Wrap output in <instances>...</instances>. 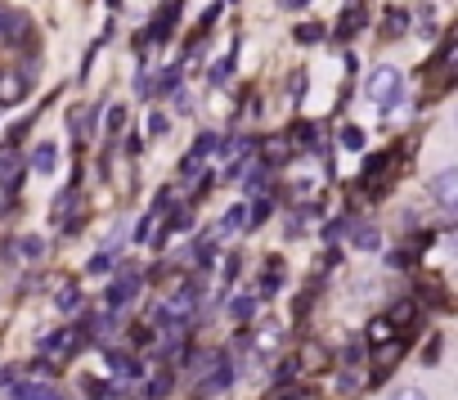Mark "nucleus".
I'll return each instance as SVG.
<instances>
[{
	"instance_id": "nucleus-31",
	"label": "nucleus",
	"mask_w": 458,
	"mask_h": 400,
	"mask_svg": "<svg viewBox=\"0 0 458 400\" xmlns=\"http://www.w3.org/2000/svg\"><path fill=\"white\" fill-rule=\"evenodd\" d=\"M175 81H180V68H166V72H162V90H171Z\"/></svg>"
},
{
	"instance_id": "nucleus-29",
	"label": "nucleus",
	"mask_w": 458,
	"mask_h": 400,
	"mask_svg": "<svg viewBox=\"0 0 458 400\" xmlns=\"http://www.w3.org/2000/svg\"><path fill=\"white\" fill-rule=\"evenodd\" d=\"M386 23H391L386 32H404V14H400V10H391V14H386Z\"/></svg>"
},
{
	"instance_id": "nucleus-25",
	"label": "nucleus",
	"mask_w": 458,
	"mask_h": 400,
	"mask_svg": "<svg viewBox=\"0 0 458 400\" xmlns=\"http://www.w3.org/2000/svg\"><path fill=\"white\" fill-rule=\"evenodd\" d=\"M95 400H122V396H117L113 382H99V387H95Z\"/></svg>"
},
{
	"instance_id": "nucleus-17",
	"label": "nucleus",
	"mask_w": 458,
	"mask_h": 400,
	"mask_svg": "<svg viewBox=\"0 0 458 400\" xmlns=\"http://www.w3.org/2000/svg\"><path fill=\"white\" fill-rule=\"evenodd\" d=\"M46 252V243L41 239H19V257H28V261H37Z\"/></svg>"
},
{
	"instance_id": "nucleus-18",
	"label": "nucleus",
	"mask_w": 458,
	"mask_h": 400,
	"mask_svg": "<svg viewBox=\"0 0 458 400\" xmlns=\"http://www.w3.org/2000/svg\"><path fill=\"white\" fill-rule=\"evenodd\" d=\"M86 328H90L95 337H108V333H113V315H95V319H86Z\"/></svg>"
},
{
	"instance_id": "nucleus-14",
	"label": "nucleus",
	"mask_w": 458,
	"mask_h": 400,
	"mask_svg": "<svg viewBox=\"0 0 458 400\" xmlns=\"http://www.w3.org/2000/svg\"><path fill=\"white\" fill-rule=\"evenodd\" d=\"M413 315H418V306H413V302H395L391 324H395V328H409V324H413Z\"/></svg>"
},
{
	"instance_id": "nucleus-22",
	"label": "nucleus",
	"mask_w": 458,
	"mask_h": 400,
	"mask_svg": "<svg viewBox=\"0 0 458 400\" xmlns=\"http://www.w3.org/2000/svg\"><path fill=\"white\" fill-rule=\"evenodd\" d=\"M391 400H427V391H422V387H395Z\"/></svg>"
},
{
	"instance_id": "nucleus-19",
	"label": "nucleus",
	"mask_w": 458,
	"mask_h": 400,
	"mask_svg": "<svg viewBox=\"0 0 458 400\" xmlns=\"http://www.w3.org/2000/svg\"><path fill=\"white\" fill-rule=\"evenodd\" d=\"M166 391H171V373H157V378L148 382V400H162Z\"/></svg>"
},
{
	"instance_id": "nucleus-24",
	"label": "nucleus",
	"mask_w": 458,
	"mask_h": 400,
	"mask_svg": "<svg viewBox=\"0 0 458 400\" xmlns=\"http://www.w3.org/2000/svg\"><path fill=\"white\" fill-rule=\"evenodd\" d=\"M360 355H364V342H351V346L342 351V360H346V364H360Z\"/></svg>"
},
{
	"instance_id": "nucleus-8",
	"label": "nucleus",
	"mask_w": 458,
	"mask_h": 400,
	"mask_svg": "<svg viewBox=\"0 0 458 400\" xmlns=\"http://www.w3.org/2000/svg\"><path fill=\"white\" fill-rule=\"evenodd\" d=\"M55 157H59V149H55L50 140L37 144V149H32V171H37V175H50V171H55Z\"/></svg>"
},
{
	"instance_id": "nucleus-7",
	"label": "nucleus",
	"mask_w": 458,
	"mask_h": 400,
	"mask_svg": "<svg viewBox=\"0 0 458 400\" xmlns=\"http://www.w3.org/2000/svg\"><path fill=\"white\" fill-rule=\"evenodd\" d=\"M14 400H64L59 387H46V382H23L14 387Z\"/></svg>"
},
{
	"instance_id": "nucleus-3",
	"label": "nucleus",
	"mask_w": 458,
	"mask_h": 400,
	"mask_svg": "<svg viewBox=\"0 0 458 400\" xmlns=\"http://www.w3.org/2000/svg\"><path fill=\"white\" fill-rule=\"evenodd\" d=\"M427 189H431V198H436L440 212H454V208H458V171H436Z\"/></svg>"
},
{
	"instance_id": "nucleus-26",
	"label": "nucleus",
	"mask_w": 458,
	"mask_h": 400,
	"mask_svg": "<svg viewBox=\"0 0 458 400\" xmlns=\"http://www.w3.org/2000/svg\"><path fill=\"white\" fill-rule=\"evenodd\" d=\"M360 19H364V14H360V5H355V10H346V19H342V28H346V32H355V28H360Z\"/></svg>"
},
{
	"instance_id": "nucleus-20",
	"label": "nucleus",
	"mask_w": 458,
	"mask_h": 400,
	"mask_svg": "<svg viewBox=\"0 0 458 400\" xmlns=\"http://www.w3.org/2000/svg\"><path fill=\"white\" fill-rule=\"evenodd\" d=\"M243 226H248V208L239 203L234 212H229V217H225V226H220V230H243Z\"/></svg>"
},
{
	"instance_id": "nucleus-11",
	"label": "nucleus",
	"mask_w": 458,
	"mask_h": 400,
	"mask_svg": "<svg viewBox=\"0 0 458 400\" xmlns=\"http://www.w3.org/2000/svg\"><path fill=\"white\" fill-rule=\"evenodd\" d=\"M229 315H234L239 324H248L257 315V297H234V302H229Z\"/></svg>"
},
{
	"instance_id": "nucleus-32",
	"label": "nucleus",
	"mask_w": 458,
	"mask_h": 400,
	"mask_svg": "<svg viewBox=\"0 0 458 400\" xmlns=\"http://www.w3.org/2000/svg\"><path fill=\"white\" fill-rule=\"evenodd\" d=\"M148 234H153V217H144V221H140V230H135V239H140V243H144V239H148Z\"/></svg>"
},
{
	"instance_id": "nucleus-34",
	"label": "nucleus",
	"mask_w": 458,
	"mask_h": 400,
	"mask_svg": "<svg viewBox=\"0 0 458 400\" xmlns=\"http://www.w3.org/2000/svg\"><path fill=\"white\" fill-rule=\"evenodd\" d=\"M175 108H180V113H189V108H193V99H189L184 90H175Z\"/></svg>"
},
{
	"instance_id": "nucleus-23",
	"label": "nucleus",
	"mask_w": 458,
	"mask_h": 400,
	"mask_svg": "<svg viewBox=\"0 0 458 400\" xmlns=\"http://www.w3.org/2000/svg\"><path fill=\"white\" fill-rule=\"evenodd\" d=\"M77 306H81V293H77V288L59 293V311H77Z\"/></svg>"
},
{
	"instance_id": "nucleus-21",
	"label": "nucleus",
	"mask_w": 458,
	"mask_h": 400,
	"mask_svg": "<svg viewBox=\"0 0 458 400\" xmlns=\"http://www.w3.org/2000/svg\"><path fill=\"white\" fill-rule=\"evenodd\" d=\"M279 284H284V266H270V270H266V279H261V293H275Z\"/></svg>"
},
{
	"instance_id": "nucleus-1",
	"label": "nucleus",
	"mask_w": 458,
	"mask_h": 400,
	"mask_svg": "<svg viewBox=\"0 0 458 400\" xmlns=\"http://www.w3.org/2000/svg\"><path fill=\"white\" fill-rule=\"evenodd\" d=\"M364 95H369V104H377L382 113H391V108L404 99V77H400V68H391V64L373 68V77L364 81Z\"/></svg>"
},
{
	"instance_id": "nucleus-4",
	"label": "nucleus",
	"mask_w": 458,
	"mask_h": 400,
	"mask_svg": "<svg viewBox=\"0 0 458 400\" xmlns=\"http://www.w3.org/2000/svg\"><path fill=\"white\" fill-rule=\"evenodd\" d=\"M229 382H234V364H229L225 355H216L211 369H207V378H202V387H207V391H225Z\"/></svg>"
},
{
	"instance_id": "nucleus-6",
	"label": "nucleus",
	"mask_w": 458,
	"mask_h": 400,
	"mask_svg": "<svg viewBox=\"0 0 458 400\" xmlns=\"http://www.w3.org/2000/svg\"><path fill=\"white\" fill-rule=\"evenodd\" d=\"M72 346H81V328H68V333H55L41 342V351H50V355H72Z\"/></svg>"
},
{
	"instance_id": "nucleus-12",
	"label": "nucleus",
	"mask_w": 458,
	"mask_h": 400,
	"mask_svg": "<svg viewBox=\"0 0 458 400\" xmlns=\"http://www.w3.org/2000/svg\"><path fill=\"white\" fill-rule=\"evenodd\" d=\"M337 144L351 149V153H360V149H364V131H360V126H342V131H337Z\"/></svg>"
},
{
	"instance_id": "nucleus-9",
	"label": "nucleus",
	"mask_w": 458,
	"mask_h": 400,
	"mask_svg": "<svg viewBox=\"0 0 458 400\" xmlns=\"http://www.w3.org/2000/svg\"><path fill=\"white\" fill-rule=\"evenodd\" d=\"M23 90H28V81H23V77H0V104H19V99H23Z\"/></svg>"
},
{
	"instance_id": "nucleus-35",
	"label": "nucleus",
	"mask_w": 458,
	"mask_h": 400,
	"mask_svg": "<svg viewBox=\"0 0 458 400\" xmlns=\"http://www.w3.org/2000/svg\"><path fill=\"white\" fill-rule=\"evenodd\" d=\"M284 5H288V10H297V5H306V0H284Z\"/></svg>"
},
{
	"instance_id": "nucleus-2",
	"label": "nucleus",
	"mask_w": 458,
	"mask_h": 400,
	"mask_svg": "<svg viewBox=\"0 0 458 400\" xmlns=\"http://www.w3.org/2000/svg\"><path fill=\"white\" fill-rule=\"evenodd\" d=\"M135 293H140V275H135V270H122V275L104 288V306H108V311H122V306L135 302Z\"/></svg>"
},
{
	"instance_id": "nucleus-10",
	"label": "nucleus",
	"mask_w": 458,
	"mask_h": 400,
	"mask_svg": "<svg viewBox=\"0 0 458 400\" xmlns=\"http://www.w3.org/2000/svg\"><path fill=\"white\" fill-rule=\"evenodd\" d=\"M108 369H113V373H126V378H140V373H144V364H140V360H126L122 351H108Z\"/></svg>"
},
{
	"instance_id": "nucleus-27",
	"label": "nucleus",
	"mask_w": 458,
	"mask_h": 400,
	"mask_svg": "<svg viewBox=\"0 0 458 400\" xmlns=\"http://www.w3.org/2000/svg\"><path fill=\"white\" fill-rule=\"evenodd\" d=\"M297 41L310 46V41H324V32H319V28H297Z\"/></svg>"
},
{
	"instance_id": "nucleus-28",
	"label": "nucleus",
	"mask_w": 458,
	"mask_h": 400,
	"mask_svg": "<svg viewBox=\"0 0 458 400\" xmlns=\"http://www.w3.org/2000/svg\"><path fill=\"white\" fill-rule=\"evenodd\" d=\"M166 126H171V122H166V113H153V117H148V131H153V135H162Z\"/></svg>"
},
{
	"instance_id": "nucleus-13",
	"label": "nucleus",
	"mask_w": 458,
	"mask_h": 400,
	"mask_svg": "<svg viewBox=\"0 0 458 400\" xmlns=\"http://www.w3.org/2000/svg\"><path fill=\"white\" fill-rule=\"evenodd\" d=\"M14 180H19V157H14V153H0V184L10 189Z\"/></svg>"
},
{
	"instance_id": "nucleus-5",
	"label": "nucleus",
	"mask_w": 458,
	"mask_h": 400,
	"mask_svg": "<svg viewBox=\"0 0 458 400\" xmlns=\"http://www.w3.org/2000/svg\"><path fill=\"white\" fill-rule=\"evenodd\" d=\"M342 230L351 234V243H355L360 252H373V248L382 243V234H377V226H360V221H346Z\"/></svg>"
},
{
	"instance_id": "nucleus-16",
	"label": "nucleus",
	"mask_w": 458,
	"mask_h": 400,
	"mask_svg": "<svg viewBox=\"0 0 458 400\" xmlns=\"http://www.w3.org/2000/svg\"><path fill=\"white\" fill-rule=\"evenodd\" d=\"M104 126H108V135H117V131L126 126V108H122V104H113V108H108V122H104Z\"/></svg>"
},
{
	"instance_id": "nucleus-33",
	"label": "nucleus",
	"mask_w": 458,
	"mask_h": 400,
	"mask_svg": "<svg viewBox=\"0 0 458 400\" xmlns=\"http://www.w3.org/2000/svg\"><path fill=\"white\" fill-rule=\"evenodd\" d=\"M342 391H360V373H342Z\"/></svg>"
},
{
	"instance_id": "nucleus-30",
	"label": "nucleus",
	"mask_w": 458,
	"mask_h": 400,
	"mask_svg": "<svg viewBox=\"0 0 458 400\" xmlns=\"http://www.w3.org/2000/svg\"><path fill=\"white\" fill-rule=\"evenodd\" d=\"M386 333H391L386 319H373V324H369V337H386Z\"/></svg>"
},
{
	"instance_id": "nucleus-15",
	"label": "nucleus",
	"mask_w": 458,
	"mask_h": 400,
	"mask_svg": "<svg viewBox=\"0 0 458 400\" xmlns=\"http://www.w3.org/2000/svg\"><path fill=\"white\" fill-rule=\"evenodd\" d=\"M216 149H220V140H216V135H198V144H193V153H189V157L198 162V157H207V153H216Z\"/></svg>"
}]
</instances>
